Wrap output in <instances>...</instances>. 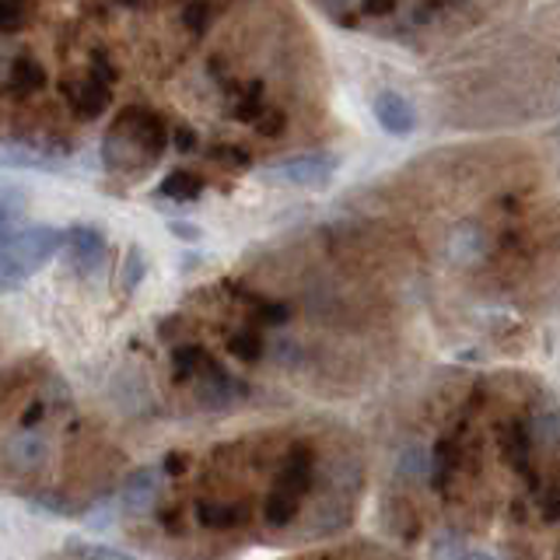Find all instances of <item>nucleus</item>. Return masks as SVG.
I'll use <instances>...</instances> for the list:
<instances>
[{
    "label": "nucleus",
    "instance_id": "obj_1",
    "mask_svg": "<svg viewBox=\"0 0 560 560\" xmlns=\"http://www.w3.org/2000/svg\"><path fill=\"white\" fill-rule=\"evenodd\" d=\"M168 148V122L148 105H127L102 137V162L116 175L151 172Z\"/></svg>",
    "mask_w": 560,
    "mask_h": 560
},
{
    "label": "nucleus",
    "instance_id": "obj_2",
    "mask_svg": "<svg viewBox=\"0 0 560 560\" xmlns=\"http://www.w3.org/2000/svg\"><path fill=\"white\" fill-rule=\"evenodd\" d=\"M67 232L52 224H22L0 242V294L22 288L25 280L43 270L46 262L63 249Z\"/></svg>",
    "mask_w": 560,
    "mask_h": 560
},
{
    "label": "nucleus",
    "instance_id": "obj_3",
    "mask_svg": "<svg viewBox=\"0 0 560 560\" xmlns=\"http://www.w3.org/2000/svg\"><path fill=\"white\" fill-rule=\"evenodd\" d=\"M189 378H192V399H197L203 410H224L242 396V385L228 375L221 364L210 361L203 350H200L197 364H192Z\"/></svg>",
    "mask_w": 560,
    "mask_h": 560
},
{
    "label": "nucleus",
    "instance_id": "obj_4",
    "mask_svg": "<svg viewBox=\"0 0 560 560\" xmlns=\"http://www.w3.org/2000/svg\"><path fill=\"white\" fill-rule=\"evenodd\" d=\"M60 95L67 102V109L74 113L78 119H98L105 109H109V102H113V92H109V84L98 81L95 74H70L60 81Z\"/></svg>",
    "mask_w": 560,
    "mask_h": 560
},
{
    "label": "nucleus",
    "instance_id": "obj_5",
    "mask_svg": "<svg viewBox=\"0 0 560 560\" xmlns=\"http://www.w3.org/2000/svg\"><path fill=\"white\" fill-rule=\"evenodd\" d=\"M332 172H337V158H332V154H298V158H284V162L270 168L273 179L302 186V189L329 186Z\"/></svg>",
    "mask_w": 560,
    "mask_h": 560
},
{
    "label": "nucleus",
    "instance_id": "obj_6",
    "mask_svg": "<svg viewBox=\"0 0 560 560\" xmlns=\"http://www.w3.org/2000/svg\"><path fill=\"white\" fill-rule=\"evenodd\" d=\"M305 480H308V466H305V459H298V455H294V459L284 466V472L277 477V483H273V494L267 501V522L284 525L294 515L298 498H302V490H305Z\"/></svg>",
    "mask_w": 560,
    "mask_h": 560
},
{
    "label": "nucleus",
    "instance_id": "obj_7",
    "mask_svg": "<svg viewBox=\"0 0 560 560\" xmlns=\"http://www.w3.org/2000/svg\"><path fill=\"white\" fill-rule=\"evenodd\" d=\"M63 249H67L70 267H74L78 273H95L105 262V235L92 224H78L67 232Z\"/></svg>",
    "mask_w": 560,
    "mask_h": 560
},
{
    "label": "nucleus",
    "instance_id": "obj_8",
    "mask_svg": "<svg viewBox=\"0 0 560 560\" xmlns=\"http://www.w3.org/2000/svg\"><path fill=\"white\" fill-rule=\"evenodd\" d=\"M4 466H11L14 472H35V469H43L49 463V438H43L39 431H22V434H14L4 442Z\"/></svg>",
    "mask_w": 560,
    "mask_h": 560
},
{
    "label": "nucleus",
    "instance_id": "obj_9",
    "mask_svg": "<svg viewBox=\"0 0 560 560\" xmlns=\"http://www.w3.org/2000/svg\"><path fill=\"white\" fill-rule=\"evenodd\" d=\"M372 113L378 119V127L393 137H407L417 127V109L399 92H378L372 98Z\"/></svg>",
    "mask_w": 560,
    "mask_h": 560
},
{
    "label": "nucleus",
    "instance_id": "obj_10",
    "mask_svg": "<svg viewBox=\"0 0 560 560\" xmlns=\"http://www.w3.org/2000/svg\"><path fill=\"white\" fill-rule=\"evenodd\" d=\"M158 480H162V472H158V466H148L133 472V477L127 480V487L119 490V501H122V512L127 515H148L154 501H158Z\"/></svg>",
    "mask_w": 560,
    "mask_h": 560
},
{
    "label": "nucleus",
    "instance_id": "obj_11",
    "mask_svg": "<svg viewBox=\"0 0 560 560\" xmlns=\"http://www.w3.org/2000/svg\"><path fill=\"white\" fill-rule=\"evenodd\" d=\"M46 67L35 60V57H18L11 67H8V78L4 84L11 88L14 98H28V95H39L46 88Z\"/></svg>",
    "mask_w": 560,
    "mask_h": 560
},
{
    "label": "nucleus",
    "instance_id": "obj_12",
    "mask_svg": "<svg viewBox=\"0 0 560 560\" xmlns=\"http://www.w3.org/2000/svg\"><path fill=\"white\" fill-rule=\"evenodd\" d=\"M203 192V179L197 172H189V168H175L168 172L162 186H158V197H165V200H175V203H189V200H197Z\"/></svg>",
    "mask_w": 560,
    "mask_h": 560
},
{
    "label": "nucleus",
    "instance_id": "obj_13",
    "mask_svg": "<svg viewBox=\"0 0 560 560\" xmlns=\"http://www.w3.org/2000/svg\"><path fill=\"white\" fill-rule=\"evenodd\" d=\"M448 253L455 262H472L483 256V235L477 232V228H459V232L452 235V245Z\"/></svg>",
    "mask_w": 560,
    "mask_h": 560
},
{
    "label": "nucleus",
    "instance_id": "obj_14",
    "mask_svg": "<svg viewBox=\"0 0 560 560\" xmlns=\"http://www.w3.org/2000/svg\"><path fill=\"white\" fill-rule=\"evenodd\" d=\"M179 22L186 25V32L203 35L210 22H214V4H210V0H186L179 8Z\"/></svg>",
    "mask_w": 560,
    "mask_h": 560
},
{
    "label": "nucleus",
    "instance_id": "obj_15",
    "mask_svg": "<svg viewBox=\"0 0 560 560\" xmlns=\"http://www.w3.org/2000/svg\"><path fill=\"white\" fill-rule=\"evenodd\" d=\"M144 273H148L144 253H140L137 245H130V249H127V259H122V270H119V288L127 291V294H133L140 280H144Z\"/></svg>",
    "mask_w": 560,
    "mask_h": 560
},
{
    "label": "nucleus",
    "instance_id": "obj_16",
    "mask_svg": "<svg viewBox=\"0 0 560 560\" xmlns=\"http://www.w3.org/2000/svg\"><path fill=\"white\" fill-rule=\"evenodd\" d=\"M0 165H49V158L35 144H0Z\"/></svg>",
    "mask_w": 560,
    "mask_h": 560
},
{
    "label": "nucleus",
    "instance_id": "obj_17",
    "mask_svg": "<svg viewBox=\"0 0 560 560\" xmlns=\"http://www.w3.org/2000/svg\"><path fill=\"white\" fill-rule=\"evenodd\" d=\"M428 466H431V455L428 448L413 442V445H402L399 452V472L402 477H428Z\"/></svg>",
    "mask_w": 560,
    "mask_h": 560
},
{
    "label": "nucleus",
    "instance_id": "obj_18",
    "mask_svg": "<svg viewBox=\"0 0 560 560\" xmlns=\"http://www.w3.org/2000/svg\"><path fill=\"white\" fill-rule=\"evenodd\" d=\"M28 25V0H0V32L14 35Z\"/></svg>",
    "mask_w": 560,
    "mask_h": 560
},
{
    "label": "nucleus",
    "instance_id": "obj_19",
    "mask_svg": "<svg viewBox=\"0 0 560 560\" xmlns=\"http://www.w3.org/2000/svg\"><path fill=\"white\" fill-rule=\"evenodd\" d=\"M200 522L214 525V529H221V525H235L238 522V508L232 501H203L200 504Z\"/></svg>",
    "mask_w": 560,
    "mask_h": 560
},
{
    "label": "nucleus",
    "instance_id": "obj_20",
    "mask_svg": "<svg viewBox=\"0 0 560 560\" xmlns=\"http://www.w3.org/2000/svg\"><path fill=\"white\" fill-rule=\"evenodd\" d=\"M88 74H95L98 81L113 84V81L119 78V67H113V57H109V52L95 49V52H92V60H88Z\"/></svg>",
    "mask_w": 560,
    "mask_h": 560
},
{
    "label": "nucleus",
    "instance_id": "obj_21",
    "mask_svg": "<svg viewBox=\"0 0 560 560\" xmlns=\"http://www.w3.org/2000/svg\"><path fill=\"white\" fill-rule=\"evenodd\" d=\"M463 542H459V536H452V533H442L434 539V547H431V557L434 560H459L463 557Z\"/></svg>",
    "mask_w": 560,
    "mask_h": 560
},
{
    "label": "nucleus",
    "instance_id": "obj_22",
    "mask_svg": "<svg viewBox=\"0 0 560 560\" xmlns=\"http://www.w3.org/2000/svg\"><path fill=\"white\" fill-rule=\"evenodd\" d=\"M536 438H542V442H557L560 438V410L536 417Z\"/></svg>",
    "mask_w": 560,
    "mask_h": 560
},
{
    "label": "nucleus",
    "instance_id": "obj_23",
    "mask_svg": "<svg viewBox=\"0 0 560 560\" xmlns=\"http://www.w3.org/2000/svg\"><path fill=\"white\" fill-rule=\"evenodd\" d=\"M168 144H175V151H192L197 148V133H192L186 122H175L168 130Z\"/></svg>",
    "mask_w": 560,
    "mask_h": 560
},
{
    "label": "nucleus",
    "instance_id": "obj_24",
    "mask_svg": "<svg viewBox=\"0 0 560 560\" xmlns=\"http://www.w3.org/2000/svg\"><path fill=\"white\" fill-rule=\"evenodd\" d=\"M210 158H214V162H224V165H245V154L232 144V148H228V144H218V148H210L207 151Z\"/></svg>",
    "mask_w": 560,
    "mask_h": 560
},
{
    "label": "nucleus",
    "instance_id": "obj_25",
    "mask_svg": "<svg viewBox=\"0 0 560 560\" xmlns=\"http://www.w3.org/2000/svg\"><path fill=\"white\" fill-rule=\"evenodd\" d=\"M232 347L238 350L242 358H253L256 350H259V347H256V337H253V332H238V337L232 340Z\"/></svg>",
    "mask_w": 560,
    "mask_h": 560
},
{
    "label": "nucleus",
    "instance_id": "obj_26",
    "mask_svg": "<svg viewBox=\"0 0 560 560\" xmlns=\"http://www.w3.org/2000/svg\"><path fill=\"white\" fill-rule=\"evenodd\" d=\"M459 560H501V557L483 553V550H463V557H459Z\"/></svg>",
    "mask_w": 560,
    "mask_h": 560
},
{
    "label": "nucleus",
    "instance_id": "obj_27",
    "mask_svg": "<svg viewBox=\"0 0 560 560\" xmlns=\"http://www.w3.org/2000/svg\"><path fill=\"white\" fill-rule=\"evenodd\" d=\"M172 232L179 238H197V228H192V224H172Z\"/></svg>",
    "mask_w": 560,
    "mask_h": 560
},
{
    "label": "nucleus",
    "instance_id": "obj_28",
    "mask_svg": "<svg viewBox=\"0 0 560 560\" xmlns=\"http://www.w3.org/2000/svg\"><path fill=\"white\" fill-rule=\"evenodd\" d=\"M119 4H127V8H140L144 0H119Z\"/></svg>",
    "mask_w": 560,
    "mask_h": 560
}]
</instances>
